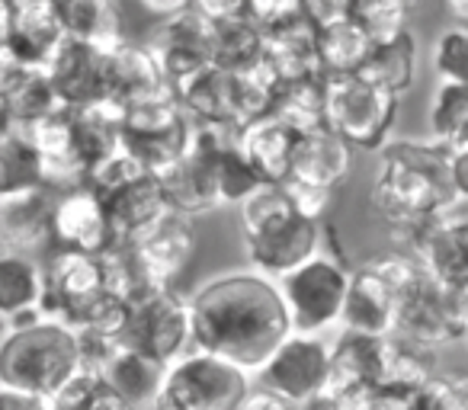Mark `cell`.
Instances as JSON below:
<instances>
[{
	"instance_id": "obj_1",
	"label": "cell",
	"mask_w": 468,
	"mask_h": 410,
	"mask_svg": "<svg viewBox=\"0 0 468 410\" xmlns=\"http://www.w3.org/2000/svg\"><path fill=\"white\" fill-rule=\"evenodd\" d=\"M193 350L212 352L257 375L273 350L292 333L286 301L270 276L225 273L189 295Z\"/></svg>"
},
{
	"instance_id": "obj_2",
	"label": "cell",
	"mask_w": 468,
	"mask_h": 410,
	"mask_svg": "<svg viewBox=\"0 0 468 410\" xmlns=\"http://www.w3.org/2000/svg\"><path fill=\"white\" fill-rule=\"evenodd\" d=\"M369 202L395 235L452 212L459 199L449 180V148L440 142H388L378 157Z\"/></svg>"
},
{
	"instance_id": "obj_3",
	"label": "cell",
	"mask_w": 468,
	"mask_h": 410,
	"mask_svg": "<svg viewBox=\"0 0 468 410\" xmlns=\"http://www.w3.org/2000/svg\"><path fill=\"white\" fill-rule=\"evenodd\" d=\"M244 254L257 273L280 279L321 250V222L305 218L282 183H263L238 205Z\"/></svg>"
},
{
	"instance_id": "obj_4",
	"label": "cell",
	"mask_w": 468,
	"mask_h": 410,
	"mask_svg": "<svg viewBox=\"0 0 468 410\" xmlns=\"http://www.w3.org/2000/svg\"><path fill=\"white\" fill-rule=\"evenodd\" d=\"M84 372L78 331L58 318H33L0 337V388L52 397Z\"/></svg>"
},
{
	"instance_id": "obj_5",
	"label": "cell",
	"mask_w": 468,
	"mask_h": 410,
	"mask_svg": "<svg viewBox=\"0 0 468 410\" xmlns=\"http://www.w3.org/2000/svg\"><path fill=\"white\" fill-rule=\"evenodd\" d=\"M125 292L119 289L103 254L55 250L46 267V301L42 314L58 318L68 327H116Z\"/></svg>"
},
{
	"instance_id": "obj_6",
	"label": "cell",
	"mask_w": 468,
	"mask_h": 410,
	"mask_svg": "<svg viewBox=\"0 0 468 410\" xmlns=\"http://www.w3.org/2000/svg\"><path fill=\"white\" fill-rule=\"evenodd\" d=\"M122 350H135L157 363H174L193 346L189 299L176 286H142L125 299L112 327Z\"/></svg>"
},
{
	"instance_id": "obj_7",
	"label": "cell",
	"mask_w": 468,
	"mask_h": 410,
	"mask_svg": "<svg viewBox=\"0 0 468 410\" xmlns=\"http://www.w3.org/2000/svg\"><path fill=\"white\" fill-rule=\"evenodd\" d=\"M254 375L202 350H186L167 365L161 397L151 410H241Z\"/></svg>"
},
{
	"instance_id": "obj_8",
	"label": "cell",
	"mask_w": 468,
	"mask_h": 410,
	"mask_svg": "<svg viewBox=\"0 0 468 410\" xmlns=\"http://www.w3.org/2000/svg\"><path fill=\"white\" fill-rule=\"evenodd\" d=\"M398 119V97L366 74H327L324 125L350 148L382 151Z\"/></svg>"
},
{
	"instance_id": "obj_9",
	"label": "cell",
	"mask_w": 468,
	"mask_h": 410,
	"mask_svg": "<svg viewBox=\"0 0 468 410\" xmlns=\"http://www.w3.org/2000/svg\"><path fill=\"white\" fill-rule=\"evenodd\" d=\"M353 269L337 254H314L276 279L286 301L289 324L299 333H327L340 324Z\"/></svg>"
},
{
	"instance_id": "obj_10",
	"label": "cell",
	"mask_w": 468,
	"mask_h": 410,
	"mask_svg": "<svg viewBox=\"0 0 468 410\" xmlns=\"http://www.w3.org/2000/svg\"><path fill=\"white\" fill-rule=\"evenodd\" d=\"M327 378H331V340L324 333L292 331L273 356L257 369V388H267L299 407L324 401Z\"/></svg>"
},
{
	"instance_id": "obj_11",
	"label": "cell",
	"mask_w": 468,
	"mask_h": 410,
	"mask_svg": "<svg viewBox=\"0 0 468 410\" xmlns=\"http://www.w3.org/2000/svg\"><path fill=\"white\" fill-rule=\"evenodd\" d=\"M189 129L193 119L174 97V90H167L125 110L122 151H129L144 170L161 173L186 151Z\"/></svg>"
},
{
	"instance_id": "obj_12",
	"label": "cell",
	"mask_w": 468,
	"mask_h": 410,
	"mask_svg": "<svg viewBox=\"0 0 468 410\" xmlns=\"http://www.w3.org/2000/svg\"><path fill=\"white\" fill-rule=\"evenodd\" d=\"M395 333L420 346H446L468 333V308L465 292L440 286L427 273L401 295L398 305Z\"/></svg>"
},
{
	"instance_id": "obj_13",
	"label": "cell",
	"mask_w": 468,
	"mask_h": 410,
	"mask_svg": "<svg viewBox=\"0 0 468 410\" xmlns=\"http://www.w3.org/2000/svg\"><path fill=\"white\" fill-rule=\"evenodd\" d=\"M125 247L135 260L142 286H176L189 263L196 260L199 235H196L193 216L170 209Z\"/></svg>"
},
{
	"instance_id": "obj_14",
	"label": "cell",
	"mask_w": 468,
	"mask_h": 410,
	"mask_svg": "<svg viewBox=\"0 0 468 410\" xmlns=\"http://www.w3.org/2000/svg\"><path fill=\"white\" fill-rule=\"evenodd\" d=\"M148 48L154 52L157 65L174 90L196 71L215 65V23L196 7L180 10L174 16H164Z\"/></svg>"
},
{
	"instance_id": "obj_15",
	"label": "cell",
	"mask_w": 468,
	"mask_h": 410,
	"mask_svg": "<svg viewBox=\"0 0 468 410\" xmlns=\"http://www.w3.org/2000/svg\"><path fill=\"white\" fill-rule=\"evenodd\" d=\"M404 250L420 263V269L440 286L465 292L468 289V235L462 228V212H446L401 235Z\"/></svg>"
},
{
	"instance_id": "obj_16",
	"label": "cell",
	"mask_w": 468,
	"mask_h": 410,
	"mask_svg": "<svg viewBox=\"0 0 468 410\" xmlns=\"http://www.w3.org/2000/svg\"><path fill=\"white\" fill-rule=\"evenodd\" d=\"M52 244L55 250H80V254H106L119 244L110 212L90 186L55 193Z\"/></svg>"
},
{
	"instance_id": "obj_17",
	"label": "cell",
	"mask_w": 468,
	"mask_h": 410,
	"mask_svg": "<svg viewBox=\"0 0 468 410\" xmlns=\"http://www.w3.org/2000/svg\"><path fill=\"white\" fill-rule=\"evenodd\" d=\"M55 193L48 186L0 193V250L36 254L52 241Z\"/></svg>"
},
{
	"instance_id": "obj_18",
	"label": "cell",
	"mask_w": 468,
	"mask_h": 410,
	"mask_svg": "<svg viewBox=\"0 0 468 410\" xmlns=\"http://www.w3.org/2000/svg\"><path fill=\"white\" fill-rule=\"evenodd\" d=\"M103 199L106 212H110L112 231H116L119 244L135 241L138 235L151 228L164 212H170L167 193L161 186V176L142 170V173L129 176V180L116 183V186L97 193Z\"/></svg>"
},
{
	"instance_id": "obj_19",
	"label": "cell",
	"mask_w": 468,
	"mask_h": 410,
	"mask_svg": "<svg viewBox=\"0 0 468 410\" xmlns=\"http://www.w3.org/2000/svg\"><path fill=\"white\" fill-rule=\"evenodd\" d=\"M398 301L401 299H398L395 286L366 260L350 276L340 327L344 331L369 333V337H388V333H395Z\"/></svg>"
},
{
	"instance_id": "obj_20",
	"label": "cell",
	"mask_w": 468,
	"mask_h": 410,
	"mask_svg": "<svg viewBox=\"0 0 468 410\" xmlns=\"http://www.w3.org/2000/svg\"><path fill=\"white\" fill-rule=\"evenodd\" d=\"M55 90L61 93L68 110H80L106 97V52L87 42L65 39V46L55 52L46 65Z\"/></svg>"
},
{
	"instance_id": "obj_21",
	"label": "cell",
	"mask_w": 468,
	"mask_h": 410,
	"mask_svg": "<svg viewBox=\"0 0 468 410\" xmlns=\"http://www.w3.org/2000/svg\"><path fill=\"white\" fill-rule=\"evenodd\" d=\"M170 84L157 65L154 52L138 42H119L106 52V97L119 106H135L142 100L161 97Z\"/></svg>"
},
{
	"instance_id": "obj_22",
	"label": "cell",
	"mask_w": 468,
	"mask_h": 410,
	"mask_svg": "<svg viewBox=\"0 0 468 410\" xmlns=\"http://www.w3.org/2000/svg\"><path fill=\"white\" fill-rule=\"evenodd\" d=\"M65 39L68 33L61 23L58 0H27L14 7L7 42L29 68H46L55 52L65 46Z\"/></svg>"
},
{
	"instance_id": "obj_23",
	"label": "cell",
	"mask_w": 468,
	"mask_h": 410,
	"mask_svg": "<svg viewBox=\"0 0 468 410\" xmlns=\"http://www.w3.org/2000/svg\"><path fill=\"white\" fill-rule=\"evenodd\" d=\"M295 142H299V131L289 129L273 112L250 119L238 129V148L267 183H286L292 176Z\"/></svg>"
},
{
	"instance_id": "obj_24",
	"label": "cell",
	"mask_w": 468,
	"mask_h": 410,
	"mask_svg": "<svg viewBox=\"0 0 468 410\" xmlns=\"http://www.w3.org/2000/svg\"><path fill=\"white\" fill-rule=\"evenodd\" d=\"M353 148L331 131L327 125L302 131L292 151V180L312 183V186L337 189L350 176Z\"/></svg>"
},
{
	"instance_id": "obj_25",
	"label": "cell",
	"mask_w": 468,
	"mask_h": 410,
	"mask_svg": "<svg viewBox=\"0 0 468 410\" xmlns=\"http://www.w3.org/2000/svg\"><path fill=\"white\" fill-rule=\"evenodd\" d=\"M174 97L199 122H225L241 129V106H238V87L234 74L218 65H208L174 87Z\"/></svg>"
},
{
	"instance_id": "obj_26",
	"label": "cell",
	"mask_w": 468,
	"mask_h": 410,
	"mask_svg": "<svg viewBox=\"0 0 468 410\" xmlns=\"http://www.w3.org/2000/svg\"><path fill=\"white\" fill-rule=\"evenodd\" d=\"M46 301V267L33 254H4L0 250V321L27 324L42 318Z\"/></svg>"
},
{
	"instance_id": "obj_27",
	"label": "cell",
	"mask_w": 468,
	"mask_h": 410,
	"mask_svg": "<svg viewBox=\"0 0 468 410\" xmlns=\"http://www.w3.org/2000/svg\"><path fill=\"white\" fill-rule=\"evenodd\" d=\"M263 58H267V65L273 68L282 84L286 80L324 78V68H321V55H318V26L312 20H305V16L267 33Z\"/></svg>"
},
{
	"instance_id": "obj_28",
	"label": "cell",
	"mask_w": 468,
	"mask_h": 410,
	"mask_svg": "<svg viewBox=\"0 0 468 410\" xmlns=\"http://www.w3.org/2000/svg\"><path fill=\"white\" fill-rule=\"evenodd\" d=\"M382 340L385 337H369V333L344 331L331 340V378H327L324 401L344 394L359 384L378 382L382 372Z\"/></svg>"
},
{
	"instance_id": "obj_29",
	"label": "cell",
	"mask_w": 468,
	"mask_h": 410,
	"mask_svg": "<svg viewBox=\"0 0 468 410\" xmlns=\"http://www.w3.org/2000/svg\"><path fill=\"white\" fill-rule=\"evenodd\" d=\"M100 378L135 410H151L157 397H161L167 363H157V359L144 356V352L119 346L110 356V363L100 369Z\"/></svg>"
},
{
	"instance_id": "obj_30",
	"label": "cell",
	"mask_w": 468,
	"mask_h": 410,
	"mask_svg": "<svg viewBox=\"0 0 468 410\" xmlns=\"http://www.w3.org/2000/svg\"><path fill=\"white\" fill-rule=\"evenodd\" d=\"M58 10L68 39L87 42L103 52L125 42L122 0H58Z\"/></svg>"
},
{
	"instance_id": "obj_31",
	"label": "cell",
	"mask_w": 468,
	"mask_h": 410,
	"mask_svg": "<svg viewBox=\"0 0 468 410\" xmlns=\"http://www.w3.org/2000/svg\"><path fill=\"white\" fill-rule=\"evenodd\" d=\"M71 119H74V142H78L80 157H84L90 170L100 161H106L110 154L122 151L125 106H119L116 100L103 97L90 106L71 110Z\"/></svg>"
},
{
	"instance_id": "obj_32",
	"label": "cell",
	"mask_w": 468,
	"mask_h": 410,
	"mask_svg": "<svg viewBox=\"0 0 468 410\" xmlns=\"http://www.w3.org/2000/svg\"><path fill=\"white\" fill-rule=\"evenodd\" d=\"M430 375H436V350L410 340L388 333L382 340V372H378V384L398 391V394L410 397Z\"/></svg>"
},
{
	"instance_id": "obj_33",
	"label": "cell",
	"mask_w": 468,
	"mask_h": 410,
	"mask_svg": "<svg viewBox=\"0 0 468 410\" xmlns=\"http://www.w3.org/2000/svg\"><path fill=\"white\" fill-rule=\"evenodd\" d=\"M372 46L376 42L369 39V33L353 16L318 26V55L324 78L327 74H359L366 68V61H369Z\"/></svg>"
},
{
	"instance_id": "obj_34",
	"label": "cell",
	"mask_w": 468,
	"mask_h": 410,
	"mask_svg": "<svg viewBox=\"0 0 468 410\" xmlns=\"http://www.w3.org/2000/svg\"><path fill=\"white\" fill-rule=\"evenodd\" d=\"M359 74H366L372 84L385 87L395 97L408 93L414 87L417 74V42L410 36V29H404L401 36H395L388 42H376L369 61H366V68Z\"/></svg>"
},
{
	"instance_id": "obj_35",
	"label": "cell",
	"mask_w": 468,
	"mask_h": 410,
	"mask_svg": "<svg viewBox=\"0 0 468 410\" xmlns=\"http://www.w3.org/2000/svg\"><path fill=\"white\" fill-rule=\"evenodd\" d=\"M4 100H7L16 129H29V125L55 116V112L68 110L46 68H27V74L16 80V87Z\"/></svg>"
},
{
	"instance_id": "obj_36",
	"label": "cell",
	"mask_w": 468,
	"mask_h": 410,
	"mask_svg": "<svg viewBox=\"0 0 468 410\" xmlns=\"http://www.w3.org/2000/svg\"><path fill=\"white\" fill-rule=\"evenodd\" d=\"M430 131L449 151L468 148V84L440 80L430 100Z\"/></svg>"
},
{
	"instance_id": "obj_37",
	"label": "cell",
	"mask_w": 468,
	"mask_h": 410,
	"mask_svg": "<svg viewBox=\"0 0 468 410\" xmlns=\"http://www.w3.org/2000/svg\"><path fill=\"white\" fill-rule=\"evenodd\" d=\"M273 112L276 119L302 131H312L324 125V78H312V80H286L280 87L273 100Z\"/></svg>"
},
{
	"instance_id": "obj_38",
	"label": "cell",
	"mask_w": 468,
	"mask_h": 410,
	"mask_svg": "<svg viewBox=\"0 0 468 410\" xmlns=\"http://www.w3.org/2000/svg\"><path fill=\"white\" fill-rule=\"evenodd\" d=\"M263 42L267 33L250 16L215 23V65L225 71H244L263 61Z\"/></svg>"
},
{
	"instance_id": "obj_39",
	"label": "cell",
	"mask_w": 468,
	"mask_h": 410,
	"mask_svg": "<svg viewBox=\"0 0 468 410\" xmlns=\"http://www.w3.org/2000/svg\"><path fill=\"white\" fill-rule=\"evenodd\" d=\"M46 186V170L36 144L23 129L10 131L0 138V193H14V189H33Z\"/></svg>"
},
{
	"instance_id": "obj_40",
	"label": "cell",
	"mask_w": 468,
	"mask_h": 410,
	"mask_svg": "<svg viewBox=\"0 0 468 410\" xmlns=\"http://www.w3.org/2000/svg\"><path fill=\"white\" fill-rule=\"evenodd\" d=\"M263 183L267 180L257 173L254 163L241 154L238 144L218 154V163H215V193H218V209L221 205L238 209V205H241L244 199H250Z\"/></svg>"
},
{
	"instance_id": "obj_41",
	"label": "cell",
	"mask_w": 468,
	"mask_h": 410,
	"mask_svg": "<svg viewBox=\"0 0 468 410\" xmlns=\"http://www.w3.org/2000/svg\"><path fill=\"white\" fill-rule=\"evenodd\" d=\"M52 410H135L125 404L97 372H78L65 388H58L52 397Z\"/></svg>"
},
{
	"instance_id": "obj_42",
	"label": "cell",
	"mask_w": 468,
	"mask_h": 410,
	"mask_svg": "<svg viewBox=\"0 0 468 410\" xmlns=\"http://www.w3.org/2000/svg\"><path fill=\"white\" fill-rule=\"evenodd\" d=\"M417 0H356L353 20L369 33L372 42H388L408 29Z\"/></svg>"
},
{
	"instance_id": "obj_43",
	"label": "cell",
	"mask_w": 468,
	"mask_h": 410,
	"mask_svg": "<svg viewBox=\"0 0 468 410\" xmlns=\"http://www.w3.org/2000/svg\"><path fill=\"white\" fill-rule=\"evenodd\" d=\"M408 410H468V375L465 372H436L414 394Z\"/></svg>"
},
{
	"instance_id": "obj_44",
	"label": "cell",
	"mask_w": 468,
	"mask_h": 410,
	"mask_svg": "<svg viewBox=\"0 0 468 410\" xmlns=\"http://www.w3.org/2000/svg\"><path fill=\"white\" fill-rule=\"evenodd\" d=\"M433 71L440 80L468 84V26H449L433 42Z\"/></svg>"
},
{
	"instance_id": "obj_45",
	"label": "cell",
	"mask_w": 468,
	"mask_h": 410,
	"mask_svg": "<svg viewBox=\"0 0 468 410\" xmlns=\"http://www.w3.org/2000/svg\"><path fill=\"white\" fill-rule=\"evenodd\" d=\"M331 404L337 410H408V397L378 382L344 391V394L331 397Z\"/></svg>"
},
{
	"instance_id": "obj_46",
	"label": "cell",
	"mask_w": 468,
	"mask_h": 410,
	"mask_svg": "<svg viewBox=\"0 0 468 410\" xmlns=\"http://www.w3.org/2000/svg\"><path fill=\"white\" fill-rule=\"evenodd\" d=\"M248 16L263 33H273L286 23L302 20L305 10H302V0H248Z\"/></svg>"
},
{
	"instance_id": "obj_47",
	"label": "cell",
	"mask_w": 468,
	"mask_h": 410,
	"mask_svg": "<svg viewBox=\"0 0 468 410\" xmlns=\"http://www.w3.org/2000/svg\"><path fill=\"white\" fill-rule=\"evenodd\" d=\"M286 193L289 199H292V205L302 212L305 218H314V222H321V218L327 216V209H331L334 202V189H324V186H312V183H302V180H292L289 176L286 183Z\"/></svg>"
},
{
	"instance_id": "obj_48",
	"label": "cell",
	"mask_w": 468,
	"mask_h": 410,
	"mask_svg": "<svg viewBox=\"0 0 468 410\" xmlns=\"http://www.w3.org/2000/svg\"><path fill=\"white\" fill-rule=\"evenodd\" d=\"M302 10H305V20H312L314 26H327V23L353 16L356 0H302Z\"/></svg>"
},
{
	"instance_id": "obj_49",
	"label": "cell",
	"mask_w": 468,
	"mask_h": 410,
	"mask_svg": "<svg viewBox=\"0 0 468 410\" xmlns=\"http://www.w3.org/2000/svg\"><path fill=\"white\" fill-rule=\"evenodd\" d=\"M27 61L16 55V48L7 39H0V97H7L16 87V80L27 74Z\"/></svg>"
},
{
	"instance_id": "obj_50",
	"label": "cell",
	"mask_w": 468,
	"mask_h": 410,
	"mask_svg": "<svg viewBox=\"0 0 468 410\" xmlns=\"http://www.w3.org/2000/svg\"><path fill=\"white\" fill-rule=\"evenodd\" d=\"M193 7L212 23L225 20H241L248 16V0H193Z\"/></svg>"
},
{
	"instance_id": "obj_51",
	"label": "cell",
	"mask_w": 468,
	"mask_h": 410,
	"mask_svg": "<svg viewBox=\"0 0 468 410\" xmlns=\"http://www.w3.org/2000/svg\"><path fill=\"white\" fill-rule=\"evenodd\" d=\"M0 410H52V401L39 394H27V391L0 388Z\"/></svg>"
},
{
	"instance_id": "obj_52",
	"label": "cell",
	"mask_w": 468,
	"mask_h": 410,
	"mask_svg": "<svg viewBox=\"0 0 468 410\" xmlns=\"http://www.w3.org/2000/svg\"><path fill=\"white\" fill-rule=\"evenodd\" d=\"M241 410H308V407H299V404H292V401H286V397L254 384V391H250L248 401L241 404Z\"/></svg>"
},
{
	"instance_id": "obj_53",
	"label": "cell",
	"mask_w": 468,
	"mask_h": 410,
	"mask_svg": "<svg viewBox=\"0 0 468 410\" xmlns=\"http://www.w3.org/2000/svg\"><path fill=\"white\" fill-rule=\"evenodd\" d=\"M449 180H452L455 199L468 202V148L449 151Z\"/></svg>"
},
{
	"instance_id": "obj_54",
	"label": "cell",
	"mask_w": 468,
	"mask_h": 410,
	"mask_svg": "<svg viewBox=\"0 0 468 410\" xmlns=\"http://www.w3.org/2000/svg\"><path fill=\"white\" fill-rule=\"evenodd\" d=\"M142 4V10H148V14H154V16H174V14H180V10H189L193 7V0H138Z\"/></svg>"
},
{
	"instance_id": "obj_55",
	"label": "cell",
	"mask_w": 468,
	"mask_h": 410,
	"mask_svg": "<svg viewBox=\"0 0 468 410\" xmlns=\"http://www.w3.org/2000/svg\"><path fill=\"white\" fill-rule=\"evenodd\" d=\"M442 7L459 26H468V0H442Z\"/></svg>"
},
{
	"instance_id": "obj_56",
	"label": "cell",
	"mask_w": 468,
	"mask_h": 410,
	"mask_svg": "<svg viewBox=\"0 0 468 410\" xmlns=\"http://www.w3.org/2000/svg\"><path fill=\"white\" fill-rule=\"evenodd\" d=\"M10 131H16V122H14V116H10L7 100L0 97V138H7Z\"/></svg>"
},
{
	"instance_id": "obj_57",
	"label": "cell",
	"mask_w": 468,
	"mask_h": 410,
	"mask_svg": "<svg viewBox=\"0 0 468 410\" xmlns=\"http://www.w3.org/2000/svg\"><path fill=\"white\" fill-rule=\"evenodd\" d=\"M10 16H14V4H10V0H0V39H7Z\"/></svg>"
},
{
	"instance_id": "obj_58",
	"label": "cell",
	"mask_w": 468,
	"mask_h": 410,
	"mask_svg": "<svg viewBox=\"0 0 468 410\" xmlns=\"http://www.w3.org/2000/svg\"><path fill=\"white\" fill-rule=\"evenodd\" d=\"M314 410H337V407H334L331 401H318V407H314Z\"/></svg>"
},
{
	"instance_id": "obj_59",
	"label": "cell",
	"mask_w": 468,
	"mask_h": 410,
	"mask_svg": "<svg viewBox=\"0 0 468 410\" xmlns=\"http://www.w3.org/2000/svg\"><path fill=\"white\" fill-rule=\"evenodd\" d=\"M462 228H465V235H468V209L462 212Z\"/></svg>"
},
{
	"instance_id": "obj_60",
	"label": "cell",
	"mask_w": 468,
	"mask_h": 410,
	"mask_svg": "<svg viewBox=\"0 0 468 410\" xmlns=\"http://www.w3.org/2000/svg\"><path fill=\"white\" fill-rule=\"evenodd\" d=\"M10 4H14V7H16V4H27V0H10Z\"/></svg>"
},
{
	"instance_id": "obj_61",
	"label": "cell",
	"mask_w": 468,
	"mask_h": 410,
	"mask_svg": "<svg viewBox=\"0 0 468 410\" xmlns=\"http://www.w3.org/2000/svg\"><path fill=\"white\" fill-rule=\"evenodd\" d=\"M465 308H468V289H465ZM465 340H468V333H465Z\"/></svg>"
}]
</instances>
